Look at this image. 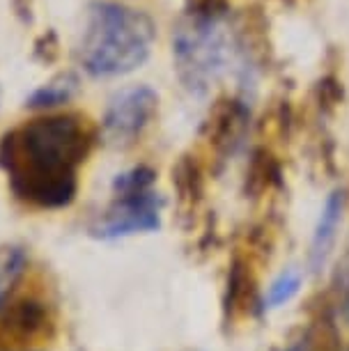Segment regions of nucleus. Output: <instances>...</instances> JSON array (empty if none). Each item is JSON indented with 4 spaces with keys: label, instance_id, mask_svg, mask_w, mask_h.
Instances as JSON below:
<instances>
[{
    "label": "nucleus",
    "instance_id": "nucleus-1",
    "mask_svg": "<svg viewBox=\"0 0 349 351\" xmlns=\"http://www.w3.org/2000/svg\"><path fill=\"white\" fill-rule=\"evenodd\" d=\"M97 131L76 112L23 122L0 138V170L16 200L35 209H64L76 200L78 168Z\"/></svg>",
    "mask_w": 349,
    "mask_h": 351
},
{
    "label": "nucleus",
    "instance_id": "nucleus-2",
    "mask_svg": "<svg viewBox=\"0 0 349 351\" xmlns=\"http://www.w3.org/2000/svg\"><path fill=\"white\" fill-rule=\"evenodd\" d=\"M154 39L156 25L145 12L115 0H92L76 56L92 78L127 76L147 62Z\"/></svg>",
    "mask_w": 349,
    "mask_h": 351
},
{
    "label": "nucleus",
    "instance_id": "nucleus-3",
    "mask_svg": "<svg viewBox=\"0 0 349 351\" xmlns=\"http://www.w3.org/2000/svg\"><path fill=\"white\" fill-rule=\"evenodd\" d=\"M156 172L149 165H134L113 180V202L90 225V234L101 241H115L134 234H147L161 228L163 197L154 191Z\"/></svg>",
    "mask_w": 349,
    "mask_h": 351
},
{
    "label": "nucleus",
    "instance_id": "nucleus-4",
    "mask_svg": "<svg viewBox=\"0 0 349 351\" xmlns=\"http://www.w3.org/2000/svg\"><path fill=\"white\" fill-rule=\"evenodd\" d=\"M221 14H189V25L180 28L175 35L173 53L177 74L191 92L209 90V85L219 81L223 71L228 69L226 64L232 56V44L223 32Z\"/></svg>",
    "mask_w": 349,
    "mask_h": 351
},
{
    "label": "nucleus",
    "instance_id": "nucleus-5",
    "mask_svg": "<svg viewBox=\"0 0 349 351\" xmlns=\"http://www.w3.org/2000/svg\"><path fill=\"white\" fill-rule=\"evenodd\" d=\"M159 110V95L149 85H129L108 99L101 120V136L110 147L134 145L152 124Z\"/></svg>",
    "mask_w": 349,
    "mask_h": 351
},
{
    "label": "nucleus",
    "instance_id": "nucleus-6",
    "mask_svg": "<svg viewBox=\"0 0 349 351\" xmlns=\"http://www.w3.org/2000/svg\"><path fill=\"white\" fill-rule=\"evenodd\" d=\"M347 195L342 189H335L326 195L324 204L320 209L317 223H315L313 237H311V250H308V267L313 274H320L331 260L335 243H338V232L342 228L345 218Z\"/></svg>",
    "mask_w": 349,
    "mask_h": 351
},
{
    "label": "nucleus",
    "instance_id": "nucleus-7",
    "mask_svg": "<svg viewBox=\"0 0 349 351\" xmlns=\"http://www.w3.org/2000/svg\"><path fill=\"white\" fill-rule=\"evenodd\" d=\"M78 90H81V78L74 71H60V74L51 76L44 85L32 92L25 99V106L35 110H49L58 108V106L69 104L71 99H76Z\"/></svg>",
    "mask_w": 349,
    "mask_h": 351
},
{
    "label": "nucleus",
    "instance_id": "nucleus-8",
    "mask_svg": "<svg viewBox=\"0 0 349 351\" xmlns=\"http://www.w3.org/2000/svg\"><path fill=\"white\" fill-rule=\"evenodd\" d=\"M3 324H5V330H8L12 337H16V340H28V337L39 335L49 326V313H46L39 301L25 299L10 308V313L3 319Z\"/></svg>",
    "mask_w": 349,
    "mask_h": 351
},
{
    "label": "nucleus",
    "instance_id": "nucleus-9",
    "mask_svg": "<svg viewBox=\"0 0 349 351\" xmlns=\"http://www.w3.org/2000/svg\"><path fill=\"white\" fill-rule=\"evenodd\" d=\"M301 287H304V271H301L299 267L282 269L280 274L272 280V285L267 287L262 308H265L267 313H274V310L285 308L287 303H292L296 296H299Z\"/></svg>",
    "mask_w": 349,
    "mask_h": 351
},
{
    "label": "nucleus",
    "instance_id": "nucleus-10",
    "mask_svg": "<svg viewBox=\"0 0 349 351\" xmlns=\"http://www.w3.org/2000/svg\"><path fill=\"white\" fill-rule=\"evenodd\" d=\"M28 255L21 246H0V308L25 271Z\"/></svg>",
    "mask_w": 349,
    "mask_h": 351
},
{
    "label": "nucleus",
    "instance_id": "nucleus-11",
    "mask_svg": "<svg viewBox=\"0 0 349 351\" xmlns=\"http://www.w3.org/2000/svg\"><path fill=\"white\" fill-rule=\"evenodd\" d=\"M12 5H14L16 14L23 19V21H30L32 19V5H35V0H12Z\"/></svg>",
    "mask_w": 349,
    "mask_h": 351
},
{
    "label": "nucleus",
    "instance_id": "nucleus-12",
    "mask_svg": "<svg viewBox=\"0 0 349 351\" xmlns=\"http://www.w3.org/2000/svg\"><path fill=\"white\" fill-rule=\"evenodd\" d=\"M0 108H3V92H0Z\"/></svg>",
    "mask_w": 349,
    "mask_h": 351
}]
</instances>
